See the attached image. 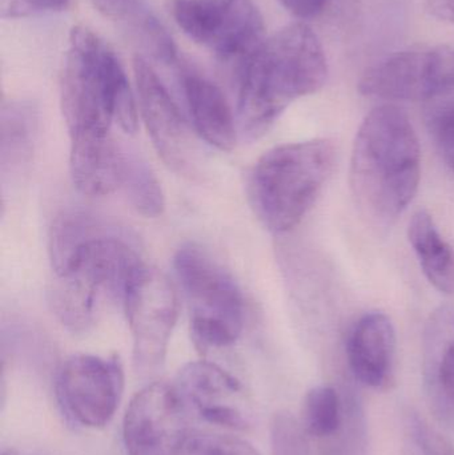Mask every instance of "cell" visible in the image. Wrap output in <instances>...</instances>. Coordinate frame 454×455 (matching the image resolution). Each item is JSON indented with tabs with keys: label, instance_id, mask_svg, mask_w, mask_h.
I'll return each mask as SVG.
<instances>
[{
	"label": "cell",
	"instance_id": "obj_24",
	"mask_svg": "<svg viewBox=\"0 0 454 455\" xmlns=\"http://www.w3.org/2000/svg\"><path fill=\"white\" fill-rule=\"evenodd\" d=\"M271 449L272 455H311L308 435L287 411H280L272 419Z\"/></svg>",
	"mask_w": 454,
	"mask_h": 455
},
{
	"label": "cell",
	"instance_id": "obj_11",
	"mask_svg": "<svg viewBox=\"0 0 454 455\" xmlns=\"http://www.w3.org/2000/svg\"><path fill=\"white\" fill-rule=\"evenodd\" d=\"M186 403L175 385L154 382L136 393L123 419L128 455H179L188 440Z\"/></svg>",
	"mask_w": 454,
	"mask_h": 455
},
{
	"label": "cell",
	"instance_id": "obj_22",
	"mask_svg": "<svg viewBox=\"0 0 454 455\" xmlns=\"http://www.w3.org/2000/svg\"><path fill=\"white\" fill-rule=\"evenodd\" d=\"M362 405L346 392V421L339 435L324 443L325 455H365L367 432Z\"/></svg>",
	"mask_w": 454,
	"mask_h": 455
},
{
	"label": "cell",
	"instance_id": "obj_33",
	"mask_svg": "<svg viewBox=\"0 0 454 455\" xmlns=\"http://www.w3.org/2000/svg\"><path fill=\"white\" fill-rule=\"evenodd\" d=\"M213 2L219 3V4H231L235 0H213Z\"/></svg>",
	"mask_w": 454,
	"mask_h": 455
},
{
	"label": "cell",
	"instance_id": "obj_18",
	"mask_svg": "<svg viewBox=\"0 0 454 455\" xmlns=\"http://www.w3.org/2000/svg\"><path fill=\"white\" fill-rule=\"evenodd\" d=\"M408 238L429 283L442 293L454 294V251L428 211L413 213Z\"/></svg>",
	"mask_w": 454,
	"mask_h": 455
},
{
	"label": "cell",
	"instance_id": "obj_13",
	"mask_svg": "<svg viewBox=\"0 0 454 455\" xmlns=\"http://www.w3.org/2000/svg\"><path fill=\"white\" fill-rule=\"evenodd\" d=\"M175 387L184 403L204 421L232 430L250 427L244 387L221 366L203 360L187 363L176 377Z\"/></svg>",
	"mask_w": 454,
	"mask_h": 455
},
{
	"label": "cell",
	"instance_id": "obj_3",
	"mask_svg": "<svg viewBox=\"0 0 454 455\" xmlns=\"http://www.w3.org/2000/svg\"><path fill=\"white\" fill-rule=\"evenodd\" d=\"M327 58L306 23L284 27L261 43L240 68L237 116L243 135L263 136L298 99L322 90Z\"/></svg>",
	"mask_w": 454,
	"mask_h": 455
},
{
	"label": "cell",
	"instance_id": "obj_5",
	"mask_svg": "<svg viewBox=\"0 0 454 455\" xmlns=\"http://www.w3.org/2000/svg\"><path fill=\"white\" fill-rule=\"evenodd\" d=\"M338 151L328 139L282 144L263 155L250 178L259 220L274 233L292 230L316 203L335 170Z\"/></svg>",
	"mask_w": 454,
	"mask_h": 455
},
{
	"label": "cell",
	"instance_id": "obj_10",
	"mask_svg": "<svg viewBox=\"0 0 454 455\" xmlns=\"http://www.w3.org/2000/svg\"><path fill=\"white\" fill-rule=\"evenodd\" d=\"M124 387L117 358L75 355L56 376V397L69 419L80 427L100 429L116 413Z\"/></svg>",
	"mask_w": 454,
	"mask_h": 455
},
{
	"label": "cell",
	"instance_id": "obj_9",
	"mask_svg": "<svg viewBox=\"0 0 454 455\" xmlns=\"http://www.w3.org/2000/svg\"><path fill=\"white\" fill-rule=\"evenodd\" d=\"M365 96L426 101L454 91V48L440 45L394 53L370 67L359 82Z\"/></svg>",
	"mask_w": 454,
	"mask_h": 455
},
{
	"label": "cell",
	"instance_id": "obj_27",
	"mask_svg": "<svg viewBox=\"0 0 454 455\" xmlns=\"http://www.w3.org/2000/svg\"><path fill=\"white\" fill-rule=\"evenodd\" d=\"M139 32L143 44L157 60L164 64H173L178 60L172 37L154 16L146 13L139 19Z\"/></svg>",
	"mask_w": 454,
	"mask_h": 455
},
{
	"label": "cell",
	"instance_id": "obj_8",
	"mask_svg": "<svg viewBox=\"0 0 454 455\" xmlns=\"http://www.w3.org/2000/svg\"><path fill=\"white\" fill-rule=\"evenodd\" d=\"M133 339V365L154 373L163 365L179 315L178 294L164 273L143 264L123 297Z\"/></svg>",
	"mask_w": 454,
	"mask_h": 455
},
{
	"label": "cell",
	"instance_id": "obj_7",
	"mask_svg": "<svg viewBox=\"0 0 454 455\" xmlns=\"http://www.w3.org/2000/svg\"><path fill=\"white\" fill-rule=\"evenodd\" d=\"M171 13L187 36L223 63L240 68L264 42V20L251 0L219 4L213 0H172Z\"/></svg>",
	"mask_w": 454,
	"mask_h": 455
},
{
	"label": "cell",
	"instance_id": "obj_4",
	"mask_svg": "<svg viewBox=\"0 0 454 455\" xmlns=\"http://www.w3.org/2000/svg\"><path fill=\"white\" fill-rule=\"evenodd\" d=\"M60 98L69 136L111 133L112 123L130 135L138 130V107L124 68L87 27H74L69 34Z\"/></svg>",
	"mask_w": 454,
	"mask_h": 455
},
{
	"label": "cell",
	"instance_id": "obj_31",
	"mask_svg": "<svg viewBox=\"0 0 454 455\" xmlns=\"http://www.w3.org/2000/svg\"><path fill=\"white\" fill-rule=\"evenodd\" d=\"M426 8L434 18L454 23V0H426Z\"/></svg>",
	"mask_w": 454,
	"mask_h": 455
},
{
	"label": "cell",
	"instance_id": "obj_1",
	"mask_svg": "<svg viewBox=\"0 0 454 455\" xmlns=\"http://www.w3.org/2000/svg\"><path fill=\"white\" fill-rule=\"evenodd\" d=\"M55 272L51 305L72 333L90 331L104 304L122 299L136 270L144 264L130 235L90 213L68 212L50 233Z\"/></svg>",
	"mask_w": 454,
	"mask_h": 455
},
{
	"label": "cell",
	"instance_id": "obj_17",
	"mask_svg": "<svg viewBox=\"0 0 454 455\" xmlns=\"http://www.w3.org/2000/svg\"><path fill=\"white\" fill-rule=\"evenodd\" d=\"M424 379L429 395L454 409V307L434 310L424 331Z\"/></svg>",
	"mask_w": 454,
	"mask_h": 455
},
{
	"label": "cell",
	"instance_id": "obj_14",
	"mask_svg": "<svg viewBox=\"0 0 454 455\" xmlns=\"http://www.w3.org/2000/svg\"><path fill=\"white\" fill-rule=\"evenodd\" d=\"M396 331L388 315L370 312L356 321L346 339V358L354 379L372 389L394 381Z\"/></svg>",
	"mask_w": 454,
	"mask_h": 455
},
{
	"label": "cell",
	"instance_id": "obj_28",
	"mask_svg": "<svg viewBox=\"0 0 454 455\" xmlns=\"http://www.w3.org/2000/svg\"><path fill=\"white\" fill-rule=\"evenodd\" d=\"M69 0H10L8 16H28L67 8Z\"/></svg>",
	"mask_w": 454,
	"mask_h": 455
},
{
	"label": "cell",
	"instance_id": "obj_29",
	"mask_svg": "<svg viewBox=\"0 0 454 455\" xmlns=\"http://www.w3.org/2000/svg\"><path fill=\"white\" fill-rule=\"evenodd\" d=\"M292 15L300 19H312L324 12L332 0H279Z\"/></svg>",
	"mask_w": 454,
	"mask_h": 455
},
{
	"label": "cell",
	"instance_id": "obj_12",
	"mask_svg": "<svg viewBox=\"0 0 454 455\" xmlns=\"http://www.w3.org/2000/svg\"><path fill=\"white\" fill-rule=\"evenodd\" d=\"M139 108L163 162L180 175H191L196 168V148L187 120L170 91L141 55L133 59Z\"/></svg>",
	"mask_w": 454,
	"mask_h": 455
},
{
	"label": "cell",
	"instance_id": "obj_25",
	"mask_svg": "<svg viewBox=\"0 0 454 455\" xmlns=\"http://www.w3.org/2000/svg\"><path fill=\"white\" fill-rule=\"evenodd\" d=\"M184 455H260L255 448L242 438L218 433L189 435Z\"/></svg>",
	"mask_w": 454,
	"mask_h": 455
},
{
	"label": "cell",
	"instance_id": "obj_26",
	"mask_svg": "<svg viewBox=\"0 0 454 455\" xmlns=\"http://www.w3.org/2000/svg\"><path fill=\"white\" fill-rule=\"evenodd\" d=\"M426 119L445 164L454 173V100L426 104Z\"/></svg>",
	"mask_w": 454,
	"mask_h": 455
},
{
	"label": "cell",
	"instance_id": "obj_20",
	"mask_svg": "<svg viewBox=\"0 0 454 455\" xmlns=\"http://www.w3.org/2000/svg\"><path fill=\"white\" fill-rule=\"evenodd\" d=\"M346 414V392L333 387H316L307 393L301 427L308 437L328 443L343 427Z\"/></svg>",
	"mask_w": 454,
	"mask_h": 455
},
{
	"label": "cell",
	"instance_id": "obj_23",
	"mask_svg": "<svg viewBox=\"0 0 454 455\" xmlns=\"http://www.w3.org/2000/svg\"><path fill=\"white\" fill-rule=\"evenodd\" d=\"M404 455H454V446L416 413L405 419Z\"/></svg>",
	"mask_w": 454,
	"mask_h": 455
},
{
	"label": "cell",
	"instance_id": "obj_16",
	"mask_svg": "<svg viewBox=\"0 0 454 455\" xmlns=\"http://www.w3.org/2000/svg\"><path fill=\"white\" fill-rule=\"evenodd\" d=\"M181 85L197 135L219 151H232L236 144V124L223 91L188 67L181 71Z\"/></svg>",
	"mask_w": 454,
	"mask_h": 455
},
{
	"label": "cell",
	"instance_id": "obj_6",
	"mask_svg": "<svg viewBox=\"0 0 454 455\" xmlns=\"http://www.w3.org/2000/svg\"><path fill=\"white\" fill-rule=\"evenodd\" d=\"M175 270L191 315V334L202 355L231 347L242 336L245 307L232 275L194 245L175 256Z\"/></svg>",
	"mask_w": 454,
	"mask_h": 455
},
{
	"label": "cell",
	"instance_id": "obj_2",
	"mask_svg": "<svg viewBox=\"0 0 454 455\" xmlns=\"http://www.w3.org/2000/svg\"><path fill=\"white\" fill-rule=\"evenodd\" d=\"M421 151L407 114L384 104L357 131L351 159L352 195L370 223L392 226L418 194Z\"/></svg>",
	"mask_w": 454,
	"mask_h": 455
},
{
	"label": "cell",
	"instance_id": "obj_32",
	"mask_svg": "<svg viewBox=\"0 0 454 455\" xmlns=\"http://www.w3.org/2000/svg\"><path fill=\"white\" fill-rule=\"evenodd\" d=\"M2 455H19L18 451H13V449H5L4 451H3Z\"/></svg>",
	"mask_w": 454,
	"mask_h": 455
},
{
	"label": "cell",
	"instance_id": "obj_15",
	"mask_svg": "<svg viewBox=\"0 0 454 455\" xmlns=\"http://www.w3.org/2000/svg\"><path fill=\"white\" fill-rule=\"evenodd\" d=\"M124 149L111 133L71 136L69 171L77 191L87 196H106L122 184Z\"/></svg>",
	"mask_w": 454,
	"mask_h": 455
},
{
	"label": "cell",
	"instance_id": "obj_30",
	"mask_svg": "<svg viewBox=\"0 0 454 455\" xmlns=\"http://www.w3.org/2000/svg\"><path fill=\"white\" fill-rule=\"evenodd\" d=\"M99 12L108 18L117 19L128 15L135 7L136 0H91Z\"/></svg>",
	"mask_w": 454,
	"mask_h": 455
},
{
	"label": "cell",
	"instance_id": "obj_21",
	"mask_svg": "<svg viewBox=\"0 0 454 455\" xmlns=\"http://www.w3.org/2000/svg\"><path fill=\"white\" fill-rule=\"evenodd\" d=\"M128 202L144 218L162 215L165 202L162 186L148 164L138 155L124 151L122 184Z\"/></svg>",
	"mask_w": 454,
	"mask_h": 455
},
{
	"label": "cell",
	"instance_id": "obj_19",
	"mask_svg": "<svg viewBox=\"0 0 454 455\" xmlns=\"http://www.w3.org/2000/svg\"><path fill=\"white\" fill-rule=\"evenodd\" d=\"M37 125V109L29 101H10L3 106L0 132L3 176L20 172L29 164L36 143Z\"/></svg>",
	"mask_w": 454,
	"mask_h": 455
}]
</instances>
